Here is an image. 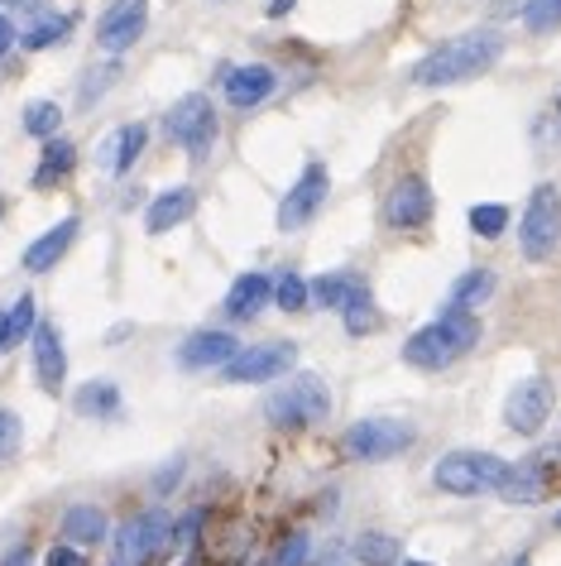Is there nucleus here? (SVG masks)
I'll return each mask as SVG.
<instances>
[{
  "label": "nucleus",
  "mask_w": 561,
  "mask_h": 566,
  "mask_svg": "<svg viewBox=\"0 0 561 566\" xmlns=\"http://www.w3.org/2000/svg\"><path fill=\"white\" fill-rule=\"evenodd\" d=\"M504 59V34L499 30H466L456 39H446L413 67L417 87H461V82L485 77L489 67Z\"/></svg>",
  "instance_id": "nucleus-1"
},
{
  "label": "nucleus",
  "mask_w": 561,
  "mask_h": 566,
  "mask_svg": "<svg viewBox=\"0 0 561 566\" xmlns=\"http://www.w3.org/2000/svg\"><path fill=\"white\" fill-rule=\"evenodd\" d=\"M475 346H480V317L446 307L437 322L417 327L409 342H403V365H413V370H427L432 375V370H446V365H456L461 356H470Z\"/></svg>",
  "instance_id": "nucleus-2"
},
{
  "label": "nucleus",
  "mask_w": 561,
  "mask_h": 566,
  "mask_svg": "<svg viewBox=\"0 0 561 566\" xmlns=\"http://www.w3.org/2000/svg\"><path fill=\"white\" fill-rule=\"evenodd\" d=\"M264 413H269V422H274V428H284V432H307V428H317V422H327V413H331V389H327V379L313 375V370L293 375L284 389L269 394Z\"/></svg>",
  "instance_id": "nucleus-3"
},
{
  "label": "nucleus",
  "mask_w": 561,
  "mask_h": 566,
  "mask_svg": "<svg viewBox=\"0 0 561 566\" xmlns=\"http://www.w3.org/2000/svg\"><path fill=\"white\" fill-rule=\"evenodd\" d=\"M509 465L514 461L495 457V451H446V457L432 465V480H437L442 494H461V500H470V494H499Z\"/></svg>",
  "instance_id": "nucleus-4"
},
{
  "label": "nucleus",
  "mask_w": 561,
  "mask_h": 566,
  "mask_svg": "<svg viewBox=\"0 0 561 566\" xmlns=\"http://www.w3.org/2000/svg\"><path fill=\"white\" fill-rule=\"evenodd\" d=\"M341 442H346V457H356V461H399L417 442V432H413V422L384 413V418L350 422Z\"/></svg>",
  "instance_id": "nucleus-5"
},
{
  "label": "nucleus",
  "mask_w": 561,
  "mask_h": 566,
  "mask_svg": "<svg viewBox=\"0 0 561 566\" xmlns=\"http://www.w3.org/2000/svg\"><path fill=\"white\" fill-rule=\"evenodd\" d=\"M518 245H523L528 260H552L561 245V192L557 182H538L528 197L523 226H518Z\"/></svg>",
  "instance_id": "nucleus-6"
},
{
  "label": "nucleus",
  "mask_w": 561,
  "mask_h": 566,
  "mask_svg": "<svg viewBox=\"0 0 561 566\" xmlns=\"http://www.w3.org/2000/svg\"><path fill=\"white\" fill-rule=\"evenodd\" d=\"M163 130H168V139H173L178 149H188L192 159H207V149L216 145V106H212V96L192 92V96H182V102H173L168 106V116H163Z\"/></svg>",
  "instance_id": "nucleus-7"
},
{
  "label": "nucleus",
  "mask_w": 561,
  "mask_h": 566,
  "mask_svg": "<svg viewBox=\"0 0 561 566\" xmlns=\"http://www.w3.org/2000/svg\"><path fill=\"white\" fill-rule=\"evenodd\" d=\"M293 365H298V346L293 342H260L250 350H235L221 365V379H231V385H269V379L288 375Z\"/></svg>",
  "instance_id": "nucleus-8"
},
{
  "label": "nucleus",
  "mask_w": 561,
  "mask_h": 566,
  "mask_svg": "<svg viewBox=\"0 0 561 566\" xmlns=\"http://www.w3.org/2000/svg\"><path fill=\"white\" fill-rule=\"evenodd\" d=\"M552 408H557V385L547 375H528V379H518L509 389V399H504V422H509L518 437H538L542 422L552 418Z\"/></svg>",
  "instance_id": "nucleus-9"
},
{
  "label": "nucleus",
  "mask_w": 561,
  "mask_h": 566,
  "mask_svg": "<svg viewBox=\"0 0 561 566\" xmlns=\"http://www.w3.org/2000/svg\"><path fill=\"white\" fill-rule=\"evenodd\" d=\"M145 30H149V0H110L106 15L96 20V44L120 59L125 49H135L145 39Z\"/></svg>",
  "instance_id": "nucleus-10"
},
{
  "label": "nucleus",
  "mask_w": 561,
  "mask_h": 566,
  "mask_svg": "<svg viewBox=\"0 0 561 566\" xmlns=\"http://www.w3.org/2000/svg\"><path fill=\"white\" fill-rule=\"evenodd\" d=\"M327 192H331L327 168H321V164H307V174L293 182V192L284 197V202H278V231H303V226L321 211Z\"/></svg>",
  "instance_id": "nucleus-11"
},
{
  "label": "nucleus",
  "mask_w": 561,
  "mask_h": 566,
  "mask_svg": "<svg viewBox=\"0 0 561 566\" xmlns=\"http://www.w3.org/2000/svg\"><path fill=\"white\" fill-rule=\"evenodd\" d=\"M432 188H427V178H417V174H409V178H399L394 188H389V197H384V221L394 226V231H417V226H427L432 221Z\"/></svg>",
  "instance_id": "nucleus-12"
},
{
  "label": "nucleus",
  "mask_w": 561,
  "mask_h": 566,
  "mask_svg": "<svg viewBox=\"0 0 561 566\" xmlns=\"http://www.w3.org/2000/svg\"><path fill=\"white\" fill-rule=\"evenodd\" d=\"M163 543H168V514H159V509H149V514H135V518L116 533L120 566H139V562H149Z\"/></svg>",
  "instance_id": "nucleus-13"
},
{
  "label": "nucleus",
  "mask_w": 561,
  "mask_h": 566,
  "mask_svg": "<svg viewBox=\"0 0 561 566\" xmlns=\"http://www.w3.org/2000/svg\"><path fill=\"white\" fill-rule=\"evenodd\" d=\"M34 385L44 394H63V379H67V350H63V336L53 322H39L34 327Z\"/></svg>",
  "instance_id": "nucleus-14"
},
{
  "label": "nucleus",
  "mask_w": 561,
  "mask_h": 566,
  "mask_svg": "<svg viewBox=\"0 0 561 566\" xmlns=\"http://www.w3.org/2000/svg\"><path fill=\"white\" fill-rule=\"evenodd\" d=\"M235 356V336L231 332H192V336H182L178 350H173V360H178V370H212V365H226Z\"/></svg>",
  "instance_id": "nucleus-15"
},
{
  "label": "nucleus",
  "mask_w": 561,
  "mask_h": 566,
  "mask_svg": "<svg viewBox=\"0 0 561 566\" xmlns=\"http://www.w3.org/2000/svg\"><path fill=\"white\" fill-rule=\"evenodd\" d=\"M221 92H226V102L235 111H255L260 102H269L274 96V73L264 63H241V67H231V73L221 77Z\"/></svg>",
  "instance_id": "nucleus-16"
},
{
  "label": "nucleus",
  "mask_w": 561,
  "mask_h": 566,
  "mask_svg": "<svg viewBox=\"0 0 561 566\" xmlns=\"http://www.w3.org/2000/svg\"><path fill=\"white\" fill-rule=\"evenodd\" d=\"M77 231H82V221H77V217H63L59 226H49V231L39 235L30 250H24V269H30V274H44V269H53L67 250H73Z\"/></svg>",
  "instance_id": "nucleus-17"
},
{
  "label": "nucleus",
  "mask_w": 561,
  "mask_h": 566,
  "mask_svg": "<svg viewBox=\"0 0 561 566\" xmlns=\"http://www.w3.org/2000/svg\"><path fill=\"white\" fill-rule=\"evenodd\" d=\"M198 211V192L192 188H168V192H159L149 202V211H145V231L149 235H163V231H173V226H182Z\"/></svg>",
  "instance_id": "nucleus-18"
},
{
  "label": "nucleus",
  "mask_w": 561,
  "mask_h": 566,
  "mask_svg": "<svg viewBox=\"0 0 561 566\" xmlns=\"http://www.w3.org/2000/svg\"><path fill=\"white\" fill-rule=\"evenodd\" d=\"M274 298V279L269 274H241L231 283V293H226V317L231 322H250V317H260V307Z\"/></svg>",
  "instance_id": "nucleus-19"
},
{
  "label": "nucleus",
  "mask_w": 561,
  "mask_h": 566,
  "mask_svg": "<svg viewBox=\"0 0 561 566\" xmlns=\"http://www.w3.org/2000/svg\"><path fill=\"white\" fill-rule=\"evenodd\" d=\"M145 145H149V125H139V120L135 125H120V130L102 145V164L110 168V174H130L135 159L145 154Z\"/></svg>",
  "instance_id": "nucleus-20"
},
{
  "label": "nucleus",
  "mask_w": 561,
  "mask_h": 566,
  "mask_svg": "<svg viewBox=\"0 0 561 566\" xmlns=\"http://www.w3.org/2000/svg\"><path fill=\"white\" fill-rule=\"evenodd\" d=\"M341 322H346V332L350 336H364V332H374V322H380V307H374V293H370V283H364L360 274L350 279V289H346V298H341Z\"/></svg>",
  "instance_id": "nucleus-21"
},
{
  "label": "nucleus",
  "mask_w": 561,
  "mask_h": 566,
  "mask_svg": "<svg viewBox=\"0 0 561 566\" xmlns=\"http://www.w3.org/2000/svg\"><path fill=\"white\" fill-rule=\"evenodd\" d=\"M106 537V514L96 504H73L63 514V543L67 547H77V552H87L96 547Z\"/></svg>",
  "instance_id": "nucleus-22"
},
{
  "label": "nucleus",
  "mask_w": 561,
  "mask_h": 566,
  "mask_svg": "<svg viewBox=\"0 0 561 566\" xmlns=\"http://www.w3.org/2000/svg\"><path fill=\"white\" fill-rule=\"evenodd\" d=\"M542 494H547V471L538 461L509 465V475H504V485H499V500H509V504H538Z\"/></svg>",
  "instance_id": "nucleus-23"
},
{
  "label": "nucleus",
  "mask_w": 561,
  "mask_h": 566,
  "mask_svg": "<svg viewBox=\"0 0 561 566\" xmlns=\"http://www.w3.org/2000/svg\"><path fill=\"white\" fill-rule=\"evenodd\" d=\"M67 168H77V149L59 135V139H49V145H44V159H39L30 182H34L39 192H49V188H59V182L67 178Z\"/></svg>",
  "instance_id": "nucleus-24"
},
{
  "label": "nucleus",
  "mask_w": 561,
  "mask_h": 566,
  "mask_svg": "<svg viewBox=\"0 0 561 566\" xmlns=\"http://www.w3.org/2000/svg\"><path fill=\"white\" fill-rule=\"evenodd\" d=\"M73 408L82 418H116L120 413V389L110 385V379H87V385H77Z\"/></svg>",
  "instance_id": "nucleus-25"
},
{
  "label": "nucleus",
  "mask_w": 561,
  "mask_h": 566,
  "mask_svg": "<svg viewBox=\"0 0 561 566\" xmlns=\"http://www.w3.org/2000/svg\"><path fill=\"white\" fill-rule=\"evenodd\" d=\"M499 279L489 274V269H466L456 283H452V307L456 313H470V307H480L485 298H495Z\"/></svg>",
  "instance_id": "nucleus-26"
},
{
  "label": "nucleus",
  "mask_w": 561,
  "mask_h": 566,
  "mask_svg": "<svg viewBox=\"0 0 561 566\" xmlns=\"http://www.w3.org/2000/svg\"><path fill=\"white\" fill-rule=\"evenodd\" d=\"M350 557L360 566H399L403 547H399V537H389V533H360L356 543H350Z\"/></svg>",
  "instance_id": "nucleus-27"
},
{
  "label": "nucleus",
  "mask_w": 561,
  "mask_h": 566,
  "mask_svg": "<svg viewBox=\"0 0 561 566\" xmlns=\"http://www.w3.org/2000/svg\"><path fill=\"white\" fill-rule=\"evenodd\" d=\"M59 130H63V111L53 106V102H30L24 106V135H34V139H59Z\"/></svg>",
  "instance_id": "nucleus-28"
},
{
  "label": "nucleus",
  "mask_w": 561,
  "mask_h": 566,
  "mask_svg": "<svg viewBox=\"0 0 561 566\" xmlns=\"http://www.w3.org/2000/svg\"><path fill=\"white\" fill-rule=\"evenodd\" d=\"M470 231L485 235V240H499L504 231H509V207L504 202H475L470 207Z\"/></svg>",
  "instance_id": "nucleus-29"
},
{
  "label": "nucleus",
  "mask_w": 561,
  "mask_h": 566,
  "mask_svg": "<svg viewBox=\"0 0 561 566\" xmlns=\"http://www.w3.org/2000/svg\"><path fill=\"white\" fill-rule=\"evenodd\" d=\"M6 317H10V327H6V342H0V356H6V350H15L24 336H34V298H20L15 307H6Z\"/></svg>",
  "instance_id": "nucleus-30"
},
{
  "label": "nucleus",
  "mask_w": 561,
  "mask_h": 566,
  "mask_svg": "<svg viewBox=\"0 0 561 566\" xmlns=\"http://www.w3.org/2000/svg\"><path fill=\"white\" fill-rule=\"evenodd\" d=\"M528 34H557L561 30V0H523Z\"/></svg>",
  "instance_id": "nucleus-31"
},
{
  "label": "nucleus",
  "mask_w": 561,
  "mask_h": 566,
  "mask_svg": "<svg viewBox=\"0 0 561 566\" xmlns=\"http://www.w3.org/2000/svg\"><path fill=\"white\" fill-rule=\"evenodd\" d=\"M67 24H73V20H67V15H44V20H34V24H30V30H24V34H20V44L39 53V49L59 44V39L67 34Z\"/></svg>",
  "instance_id": "nucleus-32"
},
{
  "label": "nucleus",
  "mask_w": 561,
  "mask_h": 566,
  "mask_svg": "<svg viewBox=\"0 0 561 566\" xmlns=\"http://www.w3.org/2000/svg\"><path fill=\"white\" fill-rule=\"evenodd\" d=\"M274 303L284 307V313H303V307H307V283H303V274H278L274 279Z\"/></svg>",
  "instance_id": "nucleus-33"
},
{
  "label": "nucleus",
  "mask_w": 561,
  "mask_h": 566,
  "mask_svg": "<svg viewBox=\"0 0 561 566\" xmlns=\"http://www.w3.org/2000/svg\"><path fill=\"white\" fill-rule=\"evenodd\" d=\"M24 442V422L15 408H0V461H15Z\"/></svg>",
  "instance_id": "nucleus-34"
},
{
  "label": "nucleus",
  "mask_w": 561,
  "mask_h": 566,
  "mask_svg": "<svg viewBox=\"0 0 561 566\" xmlns=\"http://www.w3.org/2000/svg\"><path fill=\"white\" fill-rule=\"evenodd\" d=\"M307 547H313V543H307V533H293L288 543L274 552V566H303L307 562Z\"/></svg>",
  "instance_id": "nucleus-35"
},
{
  "label": "nucleus",
  "mask_w": 561,
  "mask_h": 566,
  "mask_svg": "<svg viewBox=\"0 0 561 566\" xmlns=\"http://www.w3.org/2000/svg\"><path fill=\"white\" fill-rule=\"evenodd\" d=\"M44 566H87V557H82V552H77V547H67V543H59V547H53V552H49V557H44Z\"/></svg>",
  "instance_id": "nucleus-36"
},
{
  "label": "nucleus",
  "mask_w": 561,
  "mask_h": 566,
  "mask_svg": "<svg viewBox=\"0 0 561 566\" xmlns=\"http://www.w3.org/2000/svg\"><path fill=\"white\" fill-rule=\"evenodd\" d=\"M202 518H207V509H192V514H182V523H178V547H188L192 537H198Z\"/></svg>",
  "instance_id": "nucleus-37"
},
{
  "label": "nucleus",
  "mask_w": 561,
  "mask_h": 566,
  "mask_svg": "<svg viewBox=\"0 0 561 566\" xmlns=\"http://www.w3.org/2000/svg\"><path fill=\"white\" fill-rule=\"evenodd\" d=\"M15 44H20V30H15V20H10L6 10H0V59H6V53L15 49Z\"/></svg>",
  "instance_id": "nucleus-38"
},
{
  "label": "nucleus",
  "mask_w": 561,
  "mask_h": 566,
  "mask_svg": "<svg viewBox=\"0 0 561 566\" xmlns=\"http://www.w3.org/2000/svg\"><path fill=\"white\" fill-rule=\"evenodd\" d=\"M178 471H182V461H168L163 471L154 475V494H168V490H173V485H178Z\"/></svg>",
  "instance_id": "nucleus-39"
},
{
  "label": "nucleus",
  "mask_w": 561,
  "mask_h": 566,
  "mask_svg": "<svg viewBox=\"0 0 561 566\" xmlns=\"http://www.w3.org/2000/svg\"><path fill=\"white\" fill-rule=\"evenodd\" d=\"M6 327H10V317H6V313H0V342H6Z\"/></svg>",
  "instance_id": "nucleus-40"
},
{
  "label": "nucleus",
  "mask_w": 561,
  "mask_h": 566,
  "mask_svg": "<svg viewBox=\"0 0 561 566\" xmlns=\"http://www.w3.org/2000/svg\"><path fill=\"white\" fill-rule=\"evenodd\" d=\"M514 566H528V557H518V562H514Z\"/></svg>",
  "instance_id": "nucleus-41"
},
{
  "label": "nucleus",
  "mask_w": 561,
  "mask_h": 566,
  "mask_svg": "<svg viewBox=\"0 0 561 566\" xmlns=\"http://www.w3.org/2000/svg\"><path fill=\"white\" fill-rule=\"evenodd\" d=\"M557 528H561V509H557Z\"/></svg>",
  "instance_id": "nucleus-42"
},
{
  "label": "nucleus",
  "mask_w": 561,
  "mask_h": 566,
  "mask_svg": "<svg viewBox=\"0 0 561 566\" xmlns=\"http://www.w3.org/2000/svg\"><path fill=\"white\" fill-rule=\"evenodd\" d=\"M0 6H15V0H0Z\"/></svg>",
  "instance_id": "nucleus-43"
},
{
  "label": "nucleus",
  "mask_w": 561,
  "mask_h": 566,
  "mask_svg": "<svg viewBox=\"0 0 561 566\" xmlns=\"http://www.w3.org/2000/svg\"><path fill=\"white\" fill-rule=\"evenodd\" d=\"M409 566H427V562H409Z\"/></svg>",
  "instance_id": "nucleus-44"
},
{
  "label": "nucleus",
  "mask_w": 561,
  "mask_h": 566,
  "mask_svg": "<svg viewBox=\"0 0 561 566\" xmlns=\"http://www.w3.org/2000/svg\"><path fill=\"white\" fill-rule=\"evenodd\" d=\"M557 451H561V442H557Z\"/></svg>",
  "instance_id": "nucleus-45"
}]
</instances>
